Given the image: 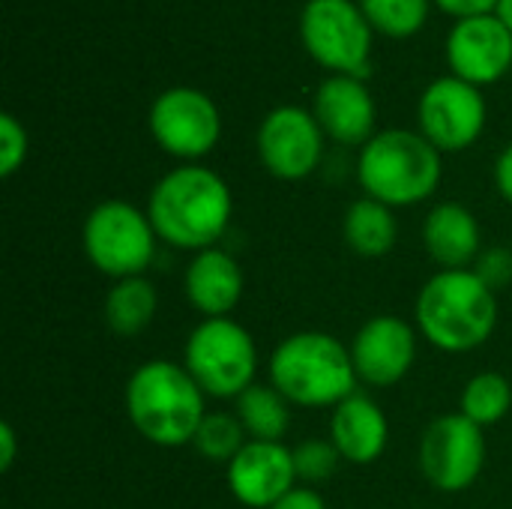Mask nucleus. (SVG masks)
I'll use <instances>...</instances> for the list:
<instances>
[{
    "instance_id": "b1692460",
    "label": "nucleus",
    "mask_w": 512,
    "mask_h": 509,
    "mask_svg": "<svg viewBox=\"0 0 512 509\" xmlns=\"http://www.w3.org/2000/svg\"><path fill=\"white\" fill-rule=\"evenodd\" d=\"M249 435L243 429V423L237 420V414H207L195 432L192 447L207 459V462H219V465H231V459L246 447Z\"/></svg>"
},
{
    "instance_id": "6e6552de",
    "label": "nucleus",
    "mask_w": 512,
    "mask_h": 509,
    "mask_svg": "<svg viewBox=\"0 0 512 509\" xmlns=\"http://www.w3.org/2000/svg\"><path fill=\"white\" fill-rule=\"evenodd\" d=\"M300 36L309 54L339 75H366L372 30L351 0H309L300 15Z\"/></svg>"
},
{
    "instance_id": "f03ea898",
    "label": "nucleus",
    "mask_w": 512,
    "mask_h": 509,
    "mask_svg": "<svg viewBox=\"0 0 512 509\" xmlns=\"http://www.w3.org/2000/svg\"><path fill=\"white\" fill-rule=\"evenodd\" d=\"M498 324L495 288L477 270H441L417 297L420 333L447 354L480 348Z\"/></svg>"
},
{
    "instance_id": "f3484780",
    "label": "nucleus",
    "mask_w": 512,
    "mask_h": 509,
    "mask_svg": "<svg viewBox=\"0 0 512 509\" xmlns=\"http://www.w3.org/2000/svg\"><path fill=\"white\" fill-rule=\"evenodd\" d=\"M390 438V426L378 402H372L363 393L348 396L333 408L330 417V444L339 450V456L351 465H372L381 459Z\"/></svg>"
},
{
    "instance_id": "5701e85b",
    "label": "nucleus",
    "mask_w": 512,
    "mask_h": 509,
    "mask_svg": "<svg viewBox=\"0 0 512 509\" xmlns=\"http://www.w3.org/2000/svg\"><path fill=\"white\" fill-rule=\"evenodd\" d=\"M512 405V387L510 381L498 372H480L474 375L465 390H462V411L471 423H477L480 429L495 426L507 417Z\"/></svg>"
},
{
    "instance_id": "6ab92c4d",
    "label": "nucleus",
    "mask_w": 512,
    "mask_h": 509,
    "mask_svg": "<svg viewBox=\"0 0 512 509\" xmlns=\"http://www.w3.org/2000/svg\"><path fill=\"white\" fill-rule=\"evenodd\" d=\"M423 243L444 270H468L480 255L477 216L462 204H438L423 222Z\"/></svg>"
},
{
    "instance_id": "2f4dec72",
    "label": "nucleus",
    "mask_w": 512,
    "mask_h": 509,
    "mask_svg": "<svg viewBox=\"0 0 512 509\" xmlns=\"http://www.w3.org/2000/svg\"><path fill=\"white\" fill-rule=\"evenodd\" d=\"M495 15L510 27L512 33V0H498V6H495Z\"/></svg>"
},
{
    "instance_id": "f257e3e1",
    "label": "nucleus",
    "mask_w": 512,
    "mask_h": 509,
    "mask_svg": "<svg viewBox=\"0 0 512 509\" xmlns=\"http://www.w3.org/2000/svg\"><path fill=\"white\" fill-rule=\"evenodd\" d=\"M231 210L228 183L204 165H180L168 171L147 201L156 237L195 255L219 243L231 222Z\"/></svg>"
},
{
    "instance_id": "9d476101",
    "label": "nucleus",
    "mask_w": 512,
    "mask_h": 509,
    "mask_svg": "<svg viewBox=\"0 0 512 509\" xmlns=\"http://www.w3.org/2000/svg\"><path fill=\"white\" fill-rule=\"evenodd\" d=\"M150 132L165 153L198 159L216 147L222 117L207 93L192 87H171L159 93L150 108Z\"/></svg>"
},
{
    "instance_id": "20e7f679",
    "label": "nucleus",
    "mask_w": 512,
    "mask_h": 509,
    "mask_svg": "<svg viewBox=\"0 0 512 509\" xmlns=\"http://www.w3.org/2000/svg\"><path fill=\"white\" fill-rule=\"evenodd\" d=\"M357 381L351 348L330 333H294L270 354V384L291 405L336 408L357 393Z\"/></svg>"
},
{
    "instance_id": "c85d7f7f",
    "label": "nucleus",
    "mask_w": 512,
    "mask_h": 509,
    "mask_svg": "<svg viewBox=\"0 0 512 509\" xmlns=\"http://www.w3.org/2000/svg\"><path fill=\"white\" fill-rule=\"evenodd\" d=\"M438 6L453 15L468 18V15H489V9L498 6V0H438Z\"/></svg>"
},
{
    "instance_id": "9b49d317",
    "label": "nucleus",
    "mask_w": 512,
    "mask_h": 509,
    "mask_svg": "<svg viewBox=\"0 0 512 509\" xmlns=\"http://www.w3.org/2000/svg\"><path fill=\"white\" fill-rule=\"evenodd\" d=\"M486 126V99L477 84L444 75L420 96V129L438 150L471 147Z\"/></svg>"
},
{
    "instance_id": "393cba45",
    "label": "nucleus",
    "mask_w": 512,
    "mask_h": 509,
    "mask_svg": "<svg viewBox=\"0 0 512 509\" xmlns=\"http://www.w3.org/2000/svg\"><path fill=\"white\" fill-rule=\"evenodd\" d=\"M363 15L387 36H411L429 15V0H360Z\"/></svg>"
},
{
    "instance_id": "bb28decb",
    "label": "nucleus",
    "mask_w": 512,
    "mask_h": 509,
    "mask_svg": "<svg viewBox=\"0 0 512 509\" xmlns=\"http://www.w3.org/2000/svg\"><path fill=\"white\" fill-rule=\"evenodd\" d=\"M27 156V132L12 114H0V174L9 177Z\"/></svg>"
},
{
    "instance_id": "7ed1b4c3",
    "label": "nucleus",
    "mask_w": 512,
    "mask_h": 509,
    "mask_svg": "<svg viewBox=\"0 0 512 509\" xmlns=\"http://www.w3.org/2000/svg\"><path fill=\"white\" fill-rule=\"evenodd\" d=\"M126 414L138 435L156 447H183L195 441L207 417L204 390L186 366L150 360L138 366L126 384Z\"/></svg>"
},
{
    "instance_id": "423d86ee",
    "label": "nucleus",
    "mask_w": 512,
    "mask_h": 509,
    "mask_svg": "<svg viewBox=\"0 0 512 509\" xmlns=\"http://www.w3.org/2000/svg\"><path fill=\"white\" fill-rule=\"evenodd\" d=\"M183 366L204 396L237 399L255 384L258 351L246 327L231 318H204L186 339Z\"/></svg>"
},
{
    "instance_id": "c756f323",
    "label": "nucleus",
    "mask_w": 512,
    "mask_h": 509,
    "mask_svg": "<svg viewBox=\"0 0 512 509\" xmlns=\"http://www.w3.org/2000/svg\"><path fill=\"white\" fill-rule=\"evenodd\" d=\"M495 183H498V192L512 204V144L495 162Z\"/></svg>"
},
{
    "instance_id": "dca6fc26",
    "label": "nucleus",
    "mask_w": 512,
    "mask_h": 509,
    "mask_svg": "<svg viewBox=\"0 0 512 509\" xmlns=\"http://www.w3.org/2000/svg\"><path fill=\"white\" fill-rule=\"evenodd\" d=\"M315 120L339 144H369L375 129V102L360 78L333 75L315 93Z\"/></svg>"
},
{
    "instance_id": "2eb2a0df",
    "label": "nucleus",
    "mask_w": 512,
    "mask_h": 509,
    "mask_svg": "<svg viewBox=\"0 0 512 509\" xmlns=\"http://www.w3.org/2000/svg\"><path fill=\"white\" fill-rule=\"evenodd\" d=\"M447 60L456 78L471 84L498 81L512 63V33L498 15L459 18L447 36Z\"/></svg>"
},
{
    "instance_id": "aec40b11",
    "label": "nucleus",
    "mask_w": 512,
    "mask_h": 509,
    "mask_svg": "<svg viewBox=\"0 0 512 509\" xmlns=\"http://www.w3.org/2000/svg\"><path fill=\"white\" fill-rule=\"evenodd\" d=\"M342 234L351 252L363 258H381L396 246V216L393 207L375 201V198H360L348 207Z\"/></svg>"
},
{
    "instance_id": "412c9836",
    "label": "nucleus",
    "mask_w": 512,
    "mask_h": 509,
    "mask_svg": "<svg viewBox=\"0 0 512 509\" xmlns=\"http://www.w3.org/2000/svg\"><path fill=\"white\" fill-rule=\"evenodd\" d=\"M237 420L243 423L249 441H282L291 426L288 399L273 384H252L237 399Z\"/></svg>"
},
{
    "instance_id": "f8f14e48",
    "label": "nucleus",
    "mask_w": 512,
    "mask_h": 509,
    "mask_svg": "<svg viewBox=\"0 0 512 509\" xmlns=\"http://www.w3.org/2000/svg\"><path fill=\"white\" fill-rule=\"evenodd\" d=\"M324 150V129L312 111L300 105L273 108L258 129V156L279 180L309 177Z\"/></svg>"
},
{
    "instance_id": "4468645a",
    "label": "nucleus",
    "mask_w": 512,
    "mask_h": 509,
    "mask_svg": "<svg viewBox=\"0 0 512 509\" xmlns=\"http://www.w3.org/2000/svg\"><path fill=\"white\" fill-rule=\"evenodd\" d=\"M414 357H417L414 327L396 315H375L357 330L351 342V360L357 378L372 387L399 384L414 366Z\"/></svg>"
},
{
    "instance_id": "1a4fd4ad",
    "label": "nucleus",
    "mask_w": 512,
    "mask_h": 509,
    "mask_svg": "<svg viewBox=\"0 0 512 509\" xmlns=\"http://www.w3.org/2000/svg\"><path fill=\"white\" fill-rule=\"evenodd\" d=\"M486 465V438L465 414L438 417L420 441L423 477L441 492H465Z\"/></svg>"
},
{
    "instance_id": "a211bd4d",
    "label": "nucleus",
    "mask_w": 512,
    "mask_h": 509,
    "mask_svg": "<svg viewBox=\"0 0 512 509\" xmlns=\"http://www.w3.org/2000/svg\"><path fill=\"white\" fill-rule=\"evenodd\" d=\"M186 297L204 318H228L243 297V270L225 249L213 246L192 258L186 270Z\"/></svg>"
},
{
    "instance_id": "ddd939ff",
    "label": "nucleus",
    "mask_w": 512,
    "mask_h": 509,
    "mask_svg": "<svg viewBox=\"0 0 512 509\" xmlns=\"http://www.w3.org/2000/svg\"><path fill=\"white\" fill-rule=\"evenodd\" d=\"M231 495L249 509H270L297 489L294 450L282 441H246L225 468Z\"/></svg>"
},
{
    "instance_id": "cd10ccee",
    "label": "nucleus",
    "mask_w": 512,
    "mask_h": 509,
    "mask_svg": "<svg viewBox=\"0 0 512 509\" xmlns=\"http://www.w3.org/2000/svg\"><path fill=\"white\" fill-rule=\"evenodd\" d=\"M270 509H327L324 498L312 486H297L291 489L282 501H276Z\"/></svg>"
},
{
    "instance_id": "39448f33",
    "label": "nucleus",
    "mask_w": 512,
    "mask_h": 509,
    "mask_svg": "<svg viewBox=\"0 0 512 509\" xmlns=\"http://www.w3.org/2000/svg\"><path fill=\"white\" fill-rule=\"evenodd\" d=\"M357 174L366 198H375L387 207H411L438 189L441 150L426 135L384 129L363 144Z\"/></svg>"
},
{
    "instance_id": "a878e982",
    "label": "nucleus",
    "mask_w": 512,
    "mask_h": 509,
    "mask_svg": "<svg viewBox=\"0 0 512 509\" xmlns=\"http://www.w3.org/2000/svg\"><path fill=\"white\" fill-rule=\"evenodd\" d=\"M339 450L327 441H306L294 450V468H297V480L303 483H324L333 477L336 465H339Z\"/></svg>"
},
{
    "instance_id": "0eeeda50",
    "label": "nucleus",
    "mask_w": 512,
    "mask_h": 509,
    "mask_svg": "<svg viewBox=\"0 0 512 509\" xmlns=\"http://www.w3.org/2000/svg\"><path fill=\"white\" fill-rule=\"evenodd\" d=\"M156 240L150 216L129 201L96 204L81 231L87 261L114 282L144 276L156 255Z\"/></svg>"
},
{
    "instance_id": "7c9ffc66",
    "label": "nucleus",
    "mask_w": 512,
    "mask_h": 509,
    "mask_svg": "<svg viewBox=\"0 0 512 509\" xmlns=\"http://www.w3.org/2000/svg\"><path fill=\"white\" fill-rule=\"evenodd\" d=\"M15 429L9 426V423H3L0 426V471L6 474L9 468H12V462H15Z\"/></svg>"
},
{
    "instance_id": "4be33fe9",
    "label": "nucleus",
    "mask_w": 512,
    "mask_h": 509,
    "mask_svg": "<svg viewBox=\"0 0 512 509\" xmlns=\"http://www.w3.org/2000/svg\"><path fill=\"white\" fill-rule=\"evenodd\" d=\"M156 315V288L144 279H120L105 297V321L117 336H138Z\"/></svg>"
}]
</instances>
